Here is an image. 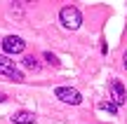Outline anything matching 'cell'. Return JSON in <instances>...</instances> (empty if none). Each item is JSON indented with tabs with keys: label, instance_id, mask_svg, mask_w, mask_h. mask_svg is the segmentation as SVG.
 Segmentation results:
<instances>
[{
	"label": "cell",
	"instance_id": "cell-1",
	"mask_svg": "<svg viewBox=\"0 0 127 124\" xmlns=\"http://www.w3.org/2000/svg\"><path fill=\"white\" fill-rule=\"evenodd\" d=\"M59 19H61V23H64V26H66V28H71V31L80 28V23H82V14H80V9H78V7H73V5H66V7H61Z\"/></svg>",
	"mask_w": 127,
	"mask_h": 124
},
{
	"label": "cell",
	"instance_id": "cell-2",
	"mask_svg": "<svg viewBox=\"0 0 127 124\" xmlns=\"http://www.w3.org/2000/svg\"><path fill=\"white\" fill-rule=\"evenodd\" d=\"M54 96L61 98L64 103H71V106H78V103L82 101L80 91H78V89H71V87H57L54 89Z\"/></svg>",
	"mask_w": 127,
	"mask_h": 124
},
{
	"label": "cell",
	"instance_id": "cell-3",
	"mask_svg": "<svg viewBox=\"0 0 127 124\" xmlns=\"http://www.w3.org/2000/svg\"><path fill=\"white\" fill-rule=\"evenodd\" d=\"M0 73L9 75V77H12L14 82H24L21 70H17V66H14V61L9 59V56H0Z\"/></svg>",
	"mask_w": 127,
	"mask_h": 124
},
{
	"label": "cell",
	"instance_id": "cell-4",
	"mask_svg": "<svg viewBox=\"0 0 127 124\" xmlns=\"http://www.w3.org/2000/svg\"><path fill=\"white\" fill-rule=\"evenodd\" d=\"M24 47H26V42H24L21 37H17V35H7L2 40L5 54H19V52H24Z\"/></svg>",
	"mask_w": 127,
	"mask_h": 124
},
{
	"label": "cell",
	"instance_id": "cell-5",
	"mask_svg": "<svg viewBox=\"0 0 127 124\" xmlns=\"http://www.w3.org/2000/svg\"><path fill=\"white\" fill-rule=\"evenodd\" d=\"M127 101V94H125V87L120 80H113L111 82V103H115V106H123Z\"/></svg>",
	"mask_w": 127,
	"mask_h": 124
},
{
	"label": "cell",
	"instance_id": "cell-6",
	"mask_svg": "<svg viewBox=\"0 0 127 124\" xmlns=\"http://www.w3.org/2000/svg\"><path fill=\"white\" fill-rule=\"evenodd\" d=\"M12 120H14V124H33V122H35V115L28 112V110H19Z\"/></svg>",
	"mask_w": 127,
	"mask_h": 124
},
{
	"label": "cell",
	"instance_id": "cell-7",
	"mask_svg": "<svg viewBox=\"0 0 127 124\" xmlns=\"http://www.w3.org/2000/svg\"><path fill=\"white\" fill-rule=\"evenodd\" d=\"M24 66H26V68H31V70H38V61H35V56H26V59H24Z\"/></svg>",
	"mask_w": 127,
	"mask_h": 124
},
{
	"label": "cell",
	"instance_id": "cell-8",
	"mask_svg": "<svg viewBox=\"0 0 127 124\" xmlns=\"http://www.w3.org/2000/svg\"><path fill=\"white\" fill-rule=\"evenodd\" d=\"M99 108H101V110H108L111 115H115V110H118V106H115V103H111V101H108V103H101Z\"/></svg>",
	"mask_w": 127,
	"mask_h": 124
},
{
	"label": "cell",
	"instance_id": "cell-9",
	"mask_svg": "<svg viewBox=\"0 0 127 124\" xmlns=\"http://www.w3.org/2000/svg\"><path fill=\"white\" fill-rule=\"evenodd\" d=\"M45 59L50 61L52 66H59V61H57V56H54V54H50V52H47V54H45Z\"/></svg>",
	"mask_w": 127,
	"mask_h": 124
},
{
	"label": "cell",
	"instance_id": "cell-10",
	"mask_svg": "<svg viewBox=\"0 0 127 124\" xmlns=\"http://www.w3.org/2000/svg\"><path fill=\"white\" fill-rule=\"evenodd\" d=\"M5 98H7V96H5V94H2V91H0V103H2V101H5Z\"/></svg>",
	"mask_w": 127,
	"mask_h": 124
},
{
	"label": "cell",
	"instance_id": "cell-11",
	"mask_svg": "<svg viewBox=\"0 0 127 124\" xmlns=\"http://www.w3.org/2000/svg\"><path fill=\"white\" fill-rule=\"evenodd\" d=\"M123 61H125V68H127V52H125V59H123Z\"/></svg>",
	"mask_w": 127,
	"mask_h": 124
}]
</instances>
